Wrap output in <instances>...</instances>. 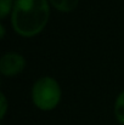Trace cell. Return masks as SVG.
Instances as JSON below:
<instances>
[{"label": "cell", "mask_w": 124, "mask_h": 125, "mask_svg": "<svg viewBox=\"0 0 124 125\" xmlns=\"http://www.w3.org/2000/svg\"><path fill=\"white\" fill-rule=\"evenodd\" d=\"M27 66V61L23 55L16 51L5 52L0 57V73L4 77H15L21 74Z\"/></svg>", "instance_id": "cell-3"}, {"label": "cell", "mask_w": 124, "mask_h": 125, "mask_svg": "<svg viewBox=\"0 0 124 125\" xmlns=\"http://www.w3.org/2000/svg\"><path fill=\"white\" fill-rule=\"evenodd\" d=\"M33 104L43 112L54 111L61 102L62 90L58 82L50 75L38 78L31 89Z\"/></svg>", "instance_id": "cell-2"}, {"label": "cell", "mask_w": 124, "mask_h": 125, "mask_svg": "<svg viewBox=\"0 0 124 125\" xmlns=\"http://www.w3.org/2000/svg\"><path fill=\"white\" fill-rule=\"evenodd\" d=\"M0 125H5V124H0Z\"/></svg>", "instance_id": "cell-9"}, {"label": "cell", "mask_w": 124, "mask_h": 125, "mask_svg": "<svg viewBox=\"0 0 124 125\" xmlns=\"http://www.w3.org/2000/svg\"><path fill=\"white\" fill-rule=\"evenodd\" d=\"M9 109V101H7V97L5 95L4 91L0 92V119L2 120L6 115V112Z\"/></svg>", "instance_id": "cell-7"}, {"label": "cell", "mask_w": 124, "mask_h": 125, "mask_svg": "<svg viewBox=\"0 0 124 125\" xmlns=\"http://www.w3.org/2000/svg\"><path fill=\"white\" fill-rule=\"evenodd\" d=\"M114 118L121 125H124V89L118 94L113 104Z\"/></svg>", "instance_id": "cell-5"}, {"label": "cell", "mask_w": 124, "mask_h": 125, "mask_svg": "<svg viewBox=\"0 0 124 125\" xmlns=\"http://www.w3.org/2000/svg\"><path fill=\"white\" fill-rule=\"evenodd\" d=\"M5 35H6V28H5L4 22H1V23H0V38H1V39H4V38H5Z\"/></svg>", "instance_id": "cell-8"}, {"label": "cell", "mask_w": 124, "mask_h": 125, "mask_svg": "<svg viewBox=\"0 0 124 125\" xmlns=\"http://www.w3.org/2000/svg\"><path fill=\"white\" fill-rule=\"evenodd\" d=\"M15 0H0V18L5 20L13 10Z\"/></svg>", "instance_id": "cell-6"}, {"label": "cell", "mask_w": 124, "mask_h": 125, "mask_svg": "<svg viewBox=\"0 0 124 125\" xmlns=\"http://www.w3.org/2000/svg\"><path fill=\"white\" fill-rule=\"evenodd\" d=\"M47 1L57 11L63 12V13H68V12L74 11L78 7L80 0H47Z\"/></svg>", "instance_id": "cell-4"}, {"label": "cell", "mask_w": 124, "mask_h": 125, "mask_svg": "<svg viewBox=\"0 0 124 125\" xmlns=\"http://www.w3.org/2000/svg\"><path fill=\"white\" fill-rule=\"evenodd\" d=\"M51 5L47 0H15L11 26L16 34L33 38L40 34L49 23Z\"/></svg>", "instance_id": "cell-1"}]
</instances>
